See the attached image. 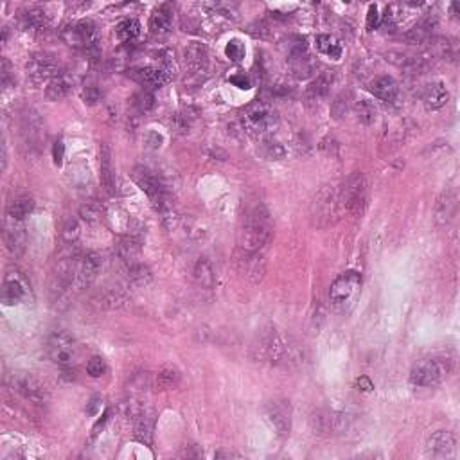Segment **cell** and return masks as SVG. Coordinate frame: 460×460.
<instances>
[{
  "label": "cell",
  "instance_id": "cell-1",
  "mask_svg": "<svg viewBox=\"0 0 460 460\" xmlns=\"http://www.w3.org/2000/svg\"><path fill=\"white\" fill-rule=\"evenodd\" d=\"M252 360L275 367H297L302 363V352L292 338L281 334L275 328L261 329L250 349Z\"/></svg>",
  "mask_w": 460,
  "mask_h": 460
},
{
  "label": "cell",
  "instance_id": "cell-2",
  "mask_svg": "<svg viewBox=\"0 0 460 460\" xmlns=\"http://www.w3.org/2000/svg\"><path fill=\"white\" fill-rule=\"evenodd\" d=\"M274 227L270 221L268 210L255 206L246 212L241 227L237 230V248L246 252H259L272 239Z\"/></svg>",
  "mask_w": 460,
  "mask_h": 460
},
{
  "label": "cell",
  "instance_id": "cell-3",
  "mask_svg": "<svg viewBox=\"0 0 460 460\" xmlns=\"http://www.w3.org/2000/svg\"><path fill=\"white\" fill-rule=\"evenodd\" d=\"M361 277L358 272H346L338 275L329 288V302L337 313L347 314L356 306L360 299Z\"/></svg>",
  "mask_w": 460,
  "mask_h": 460
},
{
  "label": "cell",
  "instance_id": "cell-4",
  "mask_svg": "<svg viewBox=\"0 0 460 460\" xmlns=\"http://www.w3.org/2000/svg\"><path fill=\"white\" fill-rule=\"evenodd\" d=\"M311 223L319 228H328L334 225L343 216L342 206H340V196L338 189L334 187H322L319 194L314 196L311 203Z\"/></svg>",
  "mask_w": 460,
  "mask_h": 460
},
{
  "label": "cell",
  "instance_id": "cell-5",
  "mask_svg": "<svg viewBox=\"0 0 460 460\" xmlns=\"http://www.w3.org/2000/svg\"><path fill=\"white\" fill-rule=\"evenodd\" d=\"M338 196H340L343 214H363L365 207H367V198H369V183H367L365 174L360 171L352 173L342 186L338 187Z\"/></svg>",
  "mask_w": 460,
  "mask_h": 460
},
{
  "label": "cell",
  "instance_id": "cell-6",
  "mask_svg": "<svg viewBox=\"0 0 460 460\" xmlns=\"http://www.w3.org/2000/svg\"><path fill=\"white\" fill-rule=\"evenodd\" d=\"M277 124V114L275 110L263 101H255L246 106L241 114V128L248 135L263 137L268 135Z\"/></svg>",
  "mask_w": 460,
  "mask_h": 460
},
{
  "label": "cell",
  "instance_id": "cell-7",
  "mask_svg": "<svg viewBox=\"0 0 460 460\" xmlns=\"http://www.w3.org/2000/svg\"><path fill=\"white\" fill-rule=\"evenodd\" d=\"M46 351L50 360L61 367H74L79 361L81 356V347L78 340L67 331H54L47 338Z\"/></svg>",
  "mask_w": 460,
  "mask_h": 460
},
{
  "label": "cell",
  "instance_id": "cell-8",
  "mask_svg": "<svg viewBox=\"0 0 460 460\" xmlns=\"http://www.w3.org/2000/svg\"><path fill=\"white\" fill-rule=\"evenodd\" d=\"M450 370L448 358H424L412 367L410 381L415 387H437L448 378Z\"/></svg>",
  "mask_w": 460,
  "mask_h": 460
},
{
  "label": "cell",
  "instance_id": "cell-9",
  "mask_svg": "<svg viewBox=\"0 0 460 460\" xmlns=\"http://www.w3.org/2000/svg\"><path fill=\"white\" fill-rule=\"evenodd\" d=\"M311 428L317 435L322 437H337L349 430V415L343 412L329 410V408H320V410L311 414Z\"/></svg>",
  "mask_w": 460,
  "mask_h": 460
},
{
  "label": "cell",
  "instance_id": "cell-10",
  "mask_svg": "<svg viewBox=\"0 0 460 460\" xmlns=\"http://www.w3.org/2000/svg\"><path fill=\"white\" fill-rule=\"evenodd\" d=\"M103 266L101 255L96 252H87V254H78L74 261L72 268V290L76 293L87 290L88 286L94 284Z\"/></svg>",
  "mask_w": 460,
  "mask_h": 460
},
{
  "label": "cell",
  "instance_id": "cell-11",
  "mask_svg": "<svg viewBox=\"0 0 460 460\" xmlns=\"http://www.w3.org/2000/svg\"><path fill=\"white\" fill-rule=\"evenodd\" d=\"M11 388L17 390L22 397H26L28 401L38 403V405H43V403L49 401V388L40 378H37L34 374L31 372H17L10 376Z\"/></svg>",
  "mask_w": 460,
  "mask_h": 460
},
{
  "label": "cell",
  "instance_id": "cell-12",
  "mask_svg": "<svg viewBox=\"0 0 460 460\" xmlns=\"http://www.w3.org/2000/svg\"><path fill=\"white\" fill-rule=\"evenodd\" d=\"M61 37H63L65 43H69L70 47L85 50H96L97 41H99L96 23H92L90 20L72 23L67 29H63Z\"/></svg>",
  "mask_w": 460,
  "mask_h": 460
},
{
  "label": "cell",
  "instance_id": "cell-13",
  "mask_svg": "<svg viewBox=\"0 0 460 460\" xmlns=\"http://www.w3.org/2000/svg\"><path fill=\"white\" fill-rule=\"evenodd\" d=\"M234 266L246 281L257 284L266 275V261L259 252H246L237 248L234 254Z\"/></svg>",
  "mask_w": 460,
  "mask_h": 460
},
{
  "label": "cell",
  "instance_id": "cell-14",
  "mask_svg": "<svg viewBox=\"0 0 460 460\" xmlns=\"http://www.w3.org/2000/svg\"><path fill=\"white\" fill-rule=\"evenodd\" d=\"M26 70H28V76L34 83H43V81H52L54 78H58L59 74V63L58 59L52 54H47V52H38V54H32L26 63Z\"/></svg>",
  "mask_w": 460,
  "mask_h": 460
},
{
  "label": "cell",
  "instance_id": "cell-15",
  "mask_svg": "<svg viewBox=\"0 0 460 460\" xmlns=\"http://www.w3.org/2000/svg\"><path fill=\"white\" fill-rule=\"evenodd\" d=\"M20 133H22L23 146L29 151H38L46 141V126L41 121L40 114H37L34 110L26 112L22 117V124H20Z\"/></svg>",
  "mask_w": 460,
  "mask_h": 460
},
{
  "label": "cell",
  "instance_id": "cell-16",
  "mask_svg": "<svg viewBox=\"0 0 460 460\" xmlns=\"http://www.w3.org/2000/svg\"><path fill=\"white\" fill-rule=\"evenodd\" d=\"M270 424L274 426L279 437H286L292 430V405L288 399H272L265 408Z\"/></svg>",
  "mask_w": 460,
  "mask_h": 460
},
{
  "label": "cell",
  "instance_id": "cell-17",
  "mask_svg": "<svg viewBox=\"0 0 460 460\" xmlns=\"http://www.w3.org/2000/svg\"><path fill=\"white\" fill-rule=\"evenodd\" d=\"M29 295V281L28 277L19 272V270H11L10 274L4 277L2 284V302L6 306L20 304L28 299Z\"/></svg>",
  "mask_w": 460,
  "mask_h": 460
},
{
  "label": "cell",
  "instance_id": "cell-18",
  "mask_svg": "<svg viewBox=\"0 0 460 460\" xmlns=\"http://www.w3.org/2000/svg\"><path fill=\"white\" fill-rule=\"evenodd\" d=\"M4 241L6 248L10 250L11 255L20 257L26 252V245H28V234H26V227L23 221H17V219L8 218L4 225Z\"/></svg>",
  "mask_w": 460,
  "mask_h": 460
},
{
  "label": "cell",
  "instance_id": "cell-19",
  "mask_svg": "<svg viewBox=\"0 0 460 460\" xmlns=\"http://www.w3.org/2000/svg\"><path fill=\"white\" fill-rule=\"evenodd\" d=\"M288 63H290V70H292V74L297 79H306L313 74L314 63L311 56L308 54V50H306L304 40L299 41L295 47H292Z\"/></svg>",
  "mask_w": 460,
  "mask_h": 460
},
{
  "label": "cell",
  "instance_id": "cell-20",
  "mask_svg": "<svg viewBox=\"0 0 460 460\" xmlns=\"http://www.w3.org/2000/svg\"><path fill=\"white\" fill-rule=\"evenodd\" d=\"M455 437L453 433L446 432V430H439L433 435H430L426 441V453L432 459H448L455 453Z\"/></svg>",
  "mask_w": 460,
  "mask_h": 460
},
{
  "label": "cell",
  "instance_id": "cell-21",
  "mask_svg": "<svg viewBox=\"0 0 460 460\" xmlns=\"http://www.w3.org/2000/svg\"><path fill=\"white\" fill-rule=\"evenodd\" d=\"M132 78L146 88H162L171 79V72L164 67H142L132 72Z\"/></svg>",
  "mask_w": 460,
  "mask_h": 460
},
{
  "label": "cell",
  "instance_id": "cell-22",
  "mask_svg": "<svg viewBox=\"0 0 460 460\" xmlns=\"http://www.w3.org/2000/svg\"><path fill=\"white\" fill-rule=\"evenodd\" d=\"M457 212V192L455 191H444L437 198L435 210H433V219L439 227H446L451 219L455 218Z\"/></svg>",
  "mask_w": 460,
  "mask_h": 460
},
{
  "label": "cell",
  "instance_id": "cell-23",
  "mask_svg": "<svg viewBox=\"0 0 460 460\" xmlns=\"http://www.w3.org/2000/svg\"><path fill=\"white\" fill-rule=\"evenodd\" d=\"M186 65L192 74L206 72L209 65V49L201 41H192L186 49Z\"/></svg>",
  "mask_w": 460,
  "mask_h": 460
},
{
  "label": "cell",
  "instance_id": "cell-24",
  "mask_svg": "<svg viewBox=\"0 0 460 460\" xmlns=\"http://www.w3.org/2000/svg\"><path fill=\"white\" fill-rule=\"evenodd\" d=\"M173 28V6L160 4L150 17V31L157 37H162Z\"/></svg>",
  "mask_w": 460,
  "mask_h": 460
},
{
  "label": "cell",
  "instance_id": "cell-25",
  "mask_svg": "<svg viewBox=\"0 0 460 460\" xmlns=\"http://www.w3.org/2000/svg\"><path fill=\"white\" fill-rule=\"evenodd\" d=\"M448 101H450V92L444 87V83L435 81L424 87L423 103L426 110H441L442 106H446Z\"/></svg>",
  "mask_w": 460,
  "mask_h": 460
},
{
  "label": "cell",
  "instance_id": "cell-26",
  "mask_svg": "<svg viewBox=\"0 0 460 460\" xmlns=\"http://www.w3.org/2000/svg\"><path fill=\"white\" fill-rule=\"evenodd\" d=\"M334 81V74L326 70L319 76V78L311 81V85L306 90V99L313 103V105H319L320 101H323L329 96V90H331V85Z\"/></svg>",
  "mask_w": 460,
  "mask_h": 460
},
{
  "label": "cell",
  "instance_id": "cell-27",
  "mask_svg": "<svg viewBox=\"0 0 460 460\" xmlns=\"http://www.w3.org/2000/svg\"><path fill=\"white\" fill-rule=\"evenodd\" d=\"M99 164H101V183L108 194H115V173L112 166V150L108 144H101L99 148Z\"/></svg>",
  "mask_w": 460,
  "mask_h": 460
},
{
  "label": "cell",
  "instance_id": "cell-28",
  "mask_svg": "<svg viewBox=\"0 0 460 460\" xmlns=\"http://www.w3.org/2000/svg\"><path fill=\"white\" fill-rule=\"evenodd\" d=\"M20 28L26 31H40L46 29L50 22V17L43 8H28L19 17Z\"/></svg>",
  "mask_w": 460,
  "mask_h": 460
},
{
  "label": "cell",
  "instance_id": "cell-29",
  "mask_svg": "<svg viewBox=\"0 0 460 460\" xmlns=\"http://www.w3.org/2000/svg\"><path fill=\"white\" fill-rule=\"evenodd\" d=\"M139 255H141V243H139V239L128 236L119 243L117 261L124 266V270L139 263Z\"/></svg>",
  "mask_w": 460,
  "mask_h": 460
},
{
  "label": "cell",
  "instance_id": "cell-30",
  "mask_svg": "<svg viewBox=\"0 0 460 460\" xmlns=\"http://www.w3.org/2000/svg\"><path fill=\"white\" fill-rule=\"evenodd\" d=\"M370 90L379 101L392 103L397 97V94H399V85H397V81L392 76H379V78L372 81Z\"/></svg>",
  "mask_w": 460,
  "mask_h": 460
},
{
  "label": "cell",
  "instance_id": "cell-31",
  "mask_svg": "<svg viewBox=\"0 0 460 460\" xmlns=\"http://www.w3.org/2000/svg\"><path fill=\"white\" fill-rule=\"evenodd\" d=\"M126 299L128 297L123 290H119V288H106V290H103V292L94 297V304H96L99 310H119V308H123Z\"/></svg>",
  "mask_w": 460,
  "mask_h": 460
},
{
  "label": "cell",
  "instance_id": "cell-32",
  "mask_svg": "<svg viewBox=\"0 0 460 460\" xmlns=\"http://www.w3.org/2000/svg\"><path fill=\"white\" fill-rule=\"evenodd\" d=\"M192 277H194L196 284L201 288H212L216 284V272L214 265L210 263L209 257H200L194 263L192 268Z\"/></svg>",
  "mask_w": 460,
  "mask_h": 460
},
{
  "label": "cell",
  "instance_id": "cell-33",
  "mask_svg": "<svg viewBox=\"0 0 460 460\" xmlns=\"http://www.w3.org/2000/svg\"><path fill=\"white\" fill-rule=\"evenodd\" d=\"M74 87V79L69 74H59L58 78L49 81L46 88V97L49 101H61L69 96Z\"/></svg>",
  "mask_w": 460,
  "mask_h": 460
},
{
  "label": "cell",
  "instance_id": "cell-34",
  "mask_svg": "<svg viewBox=\"0 0 460 460\" xmlns=\"http://www.w3.org/2000/svg\"><path fill=\"white\" fill-rule=\"evenodd\" d=\"M126 275L128 283L135 288H146L148 284L153 281L151 270L148 268L146 265H142V263H135V265H132L130 268H126Z\"/></svg>",
  "mask_w": 460,
  "mask_h": 460
},
{
  "label": "cell",
  "instance_id": "cell-35",
  "mask_svg": "<svg viewBox=\"0 0 460 460\" xmlns=\"http://www.w3.org/2000/svg\"><path fill=\"white\" fill-rule=\"evenodd\" d=\"M180 379H182V376H180V370L177 367L164 365L157 374V387H159V390H173L178 387Z\"/></svg>",
  "mask_w": 460,
  "mask_h": 460
},
{
  "label": "cell",
  "instance_id": "cell-36",
  "mask_svg": "<svg viewBox=\"0 0 460 460\" xmlns=\"http://www.w3.org/2000/svg\"><path fill=\"white\" fill-rule=\"evenodd\" d=\"M34 209V201L32 198L28 196H22V198H17L8 206V218L17 219V221H23Z\"/></svg>",
  "mask_w": 460,
  "mask_h": 460
},
{
  "label": "cell",
  "instance_id": "cell-37",
  "mask_svg": "<svg viewBox=\"0 0 460 460\" xmlns=\"http://www.w3.org/2000/svg\"><path fill=\"white\" fill-rule=\"evenodd\" d=\"M317 49H319L322 54L329 56V58H342V43L334 37H331V34H319V37H317Z\"/></svg>",
  "mask_w": 460,
  "mask_h": 460
},
{
  "label": "cell",
  "instance_id": "cell-38",
  "mask_svg": "<svg viewBox=\"0 0 460 460\" xmlns=\"http://www.w3.org/2000/svg\"><path fill=\"white\" fill-rule=\"evenodd\" d=\"M115 34H117L119 40L124 41V43L137 40V38L141 37V23L133 19L123 20V22L115 28Z\"/></svg>",
  "mask_w": 460,
  "mask_h": 460
},
{
  "label": "cell",
  "instance_id": "cell-39",
  "mask_svg": "<svg viewBox=\"0 0 460 460\" xmlns=\"http://www.w3.org/2000/svg\"><path fill=\"white\" fill-rule=\"evenodd\" d=\"M135 421H137V424H135V435H137V439L141 442L150 444L151 437H153V419H151V414L144 408L142 414L139 415Z\"/></svg>",
  "mask_w": 460,
  "mask_h": 460
},
{
  "label": "cell",
  "instance_id": "cell-40",
  "mask_svg": "<svg viewBox=\"0 0 460 460\" xmlns=\"http://www.w3.org/2000/svg\"><path fill=\"white\" fill-rule=\"evenodd\" d=\"M356 115H358V121H360L361 124L370 126V124L376 123V119H378V106L369 99L358 101V103H356Z\"/></svg>",
  "mask_w": 460,
  "mask_h": 460
},
{
  "label": "cell",
  "instance_id": "cell-41",
  "mask_svg": "<svg viewBox=\"0 0 460 460\" xmlns=\"http://www.w3.org/2000/svg\"><path fill=\"white\" fill-rule=\"evenodd\" d=\"M79 216L87 223H97L105 216V209L97 200H87L79 207Z\"/></svg>",
  "mask_w": 460,
  "mask_h": 460
},
{
  "label": "cell",
  "instance_id": "cell-42",
  "mask_svg": "<svg viewBox=\"0 0 460 460\" xmlns=\"http://www.w3.org/2000/svg\"><path fill=\"white\" fill-rule=\"evenodd\" d=\"M261 155L265 157L266 160H281L286 155V150H284L281 142L266 139V141H263V144H261Z\"/></svg>",
  "mask_w": 460,
  "mask_h": 460
},
{
  "label": "cell",
  "instance_id": "cell-43",
  "mask_svg": "<svg viewBox=\"0 0 460 460\" xmlns=\"http://www.w3.org/2000/svg\"><path fill=\"white\" fill-rule=\"evenodd\" d=\"M81 237V225H79L78 219H69L67 223L63 225V230H61V239L67 246H74L79 241Z\"/></svg>",
  "mask_w": 460,
  "mask_h": 460
},
{
  "label": "cell",
  "instance_id": "cell-44",
  "mask_svg": "<svg viewBox=\"0 0 460 460\" xmlns=\"http://www.w3.org/2000/svg\"><path fill=\"white\" fill-rule=\"evenodd\" d=\"M349 110H351V96L349 94H340L333 101V105H331V115H333V119L340 121V119H343L349 114Z\"/></svg>",
  "mask_w": 460,
  "mask_h": 460
},
{
  "label": "cell",
  "instance_id": "cell-45",
  "mask_svg": "<svg viewBox=\"0 0 460 460\" xmlns=\"http://www.w3.org/2000/svg\"><path fill=\"white\" fill-rule=\"evenodd\" d=\"M69 178L74 186L85 187L90 182V171H88V168L85 164H74L70 166Z\"/></svg>",
  "mask_w": 460,
  "mask_h": 460
},
{
  "label": "cell",
  "instance_id": "cell-46",
  "mask_svg": "<svg viewBox=\"0 0 460 460\" xmlns=\"http://www.w3.org/2000/svg\"><path fill=\"white\" fill-rule=\"evenodd\" d=\"M133 106L137 110L139 114H148L153 106H155V97L150 90H142L139 94H135L133 97Z\"/></svg>",
  "mask_w": 460,
  "mask_h": 460
},
{
  "label": "cell",
  "instance_id": "cell-47",
  "mask_svg": "<svg viewBox=\"0 0 460 460\" xmlns=\"http://www.w3.org/2000/svg\"><path fill=\"white\" fill-rule=\"evenodd\" d=\"M87 372L92 378H101L106 372V361L101 356H92L87 363Z\"/></svg>",
  "mask_w": 460,
  "mask_h": 460
},
{
  "label": "cell",
  "instance_id": "cell-48",
  "mask_svg": "<svg viewBox=\"0 0 460 460\" xmlns=\"http://www.w3.org/2000/svg\"><path fill=\"white\" fill-rule=\"evenodd\" d=\"M225 54H227L228 59H232V61H241L243 56H245V47L239 40H232L228 41L227 47H225Z\"/></svg>",
  "mask_w": 460,
  "mask_h": 460
},
{
  "label": "cell",
  "instance_id": "cell-49",
  "mask_svg": "<svg viewBox=\"0 0 460 460\" xmlns=\"http://www.w3.org/2000/svg\"><path fill=\"white\" fill-rule=\"evenodd\" d=\"M83 101L87 105H96L97 101H101V92L97 87H87L83 90Z\"/></svg>",
  "mask_w": 460,
  "mask_h": 460
},
{
  "label": "cell",
  "instance_id": "cell-50",
  "mask_svg": "<svg viewBox=\"0 0 460 460\" xmlns=\"http://www.w3.org/2000/svg\"><path fill=\"white\" fill-rule=\"evenodd\" d=\"M381 22V14H379L378 8L376 6H370L369 13H367V28L369 29H376Z\"/></svg>",
  "mask_w": 460,
  "mask_h": 460
},
{
  "label": "cell",
  "instance_id": "cell-51",
  "mask_svg": "<svg viewBox=\"0 0 460 460\" xmlns=\"http://www.w3.org/2000/svg\"><path fill=\"white\" fill-rule=\"evenodd\" d=\"M162 135H159L157 132H148L146 135V146L150 148V150H159L160 146H162Z\"/></svg>",
  "mask_w": 460,
  "mask_h": 460
},
{
  "label": "cell",
  "instance_id": "cell-52",
  "mask_svg": "<svg viewBox=\"0 0 460 460\" xmlns=\"http://www.w3.org/2000/svg\"><path fill=\"white\" fill-rule=\"evenodd\" d=\"M171 123H173L174 130H177V132H180V133H186L187 130H189V121H187L186 115L177 114L173 117V121H171Z\"/></svg>",
  "mask_w": 460,
  "mask_h": 460
},
{
  "label": "cell",
  "instance_id": "cell-53",
  "mask_svg": "<svg viewBox=\"0 0 460 460\" xmlns=\"http://www.w3.org/2000/svg\"><path fill=\"white\" fill-rule=\"evenodd\" d=\"M0 78H2V85L8 87L10 85V78H11V63L8 59H2V67H0Z\"/></svg>",
  "mask_w": 460,
  "mask_h": 460
},
{
  "label": "cell",
  "instance_id": "cell-54",
  "mask_svg": "<svg viewBox=\"0 0 460 460\" xmlns=\"http://www.w3.org/2000/svg\"><path fill=\"white\" fill-rule=\"evenodd\" d=\"M63 151H65V148H63V142L61 141H58L54 144V162L56 164H61V160H63Z\"/></svg>",
  "mask_w": 460,
  "mask_h": 460
},
{
  "label": "cell",
  "instance_id": "cell-55",
  "mask_svg": "<svg viewBox=\"0 0 460 460\" xmlns=\"http://www.w3.org/2000/svg\"><path fill=\"white\" fill-rule=\"evenodd\" d=\"M358 387H360L361 390H365V392H370L374 388V385L370 383L369 378H360V379H358Z\"/></svg>",
  "mask_w": 460,
  "mask_h": 460
},
{
  "label": "cell",
  "instance_id": "cell-56",
  "mask_svg": "<svg viewBox=\"0 0 460 460\" xmlns=\"http://www.w3.org/2000/svg\"><path fill=\"white\" fill-rule=\"evenodd\" d=\"M232 83H236L239 88H250V83L246 78H232Z\"/></svg>",
  "mask_w": 460,
  "mask_h": 460
}]
</instances>
